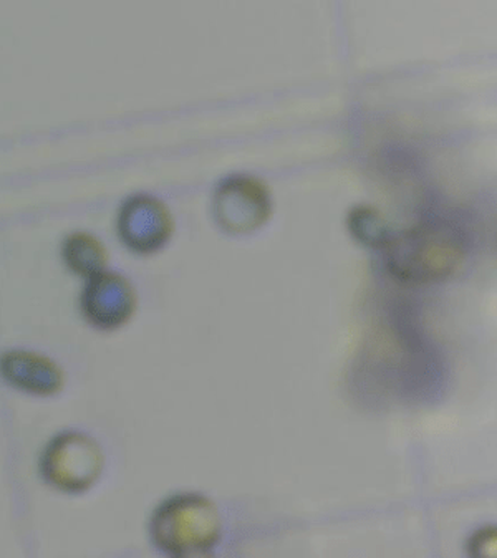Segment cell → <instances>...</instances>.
Wrapping results in <instances>:
<instances>
[{"label":"cell","mask_w":497,"mask_h":558,"mask_svg":"<svg viewBox=\"0 0 497 558\" xmlns=\"http://www.w3.org/2000/svg\"><path fill=\"white\" fill-rule=\"evenodd\" d=\"M221 529L215 504L196 494L166 500L151 522L153 541L166 554L177 557L207 554L218 544Z\"/></svg>","instance_id":"6da1fadb"},{"label":"cell","mask_w":497,"mask_h":558,"mask_svg":"<svg viewBox=\"0 0 497 558\" xmlns=\"http://www.w3.org/2000/svg\"><path fill=\"white\" fill-rule=\"evenodd\" d=\"M390 255L398 276L426 282L451 274L460 260V248L443 232L420 229L395 241Z\"/></svg>","instance_id":"7a4b0ae2"},{"label":"cell","mask_w":497,"mask_h":558,"mask_svg":"<svg viewBox=\"0 0 497 558\" xmlns=\"http://www.w3.org/2000/svg\"><path fill=\"white\" fill-rule=\"evenodd\" d=\"M101 468L104 456L97 442L76 433L59 436L41 459L47 480L66 493L88 489L100 476Z\"/></svg>","instance_id":"3957f363"},{"label":"cell","mask_w":497,"mask_h":558,"mask_svg":"<svg viewBox=\"0 0 497 558\" xmlns=\"http://www.w3.org/2000/svg\"><path fill=\"white\" fill-rule=\"evenodd\" d=\"M83 312L100 328L120 327L135 311V293L113 274H95L82 296Z\"/></svg>","instance_id":"277c9868"},{"label":"cell","mask_w":497,"mask_h":558,"mask_svg":"<svg viewBox=\"0 0 497 558\" xmlns=\"http://www.w3.org/2000/svg\"><path fill=\"white\" fill-rule=\"evenodd\" d=\"M170 234V214L159 201L135 197L121 210V239L135 251H155Z\"/></svg>","instance_id":"5b68a950"},{"label":"cell","mask_w":497,"mask_h":558,"mask_svg":"<svg viewBox=\"0 0 497 558\" xmlns=\"http://www.w3.org/2000/svg\"><path fill=\"white\" fill-rule=\"evenodd\" d=\"M2 376L34 393H53L62 385V375L53 363L32 353H9L0 362Z\"/></svg>","instance_id":"8992f818"},{"label":"cell","mask_w":497,"mask_h":558,"mask_svg":"<svg viewBox=\"0 0 497 558\" xmlns=\"http://www.w3.org/2000/svg\"><path fill=\"white\" fill-rule=\"evenodd\" d=\"M65 260L75 272L95 276L107 263L104 245L88 234H75L65 244Z\"/></svg>","instance_id":"52a82bcc"}]
</instances>
